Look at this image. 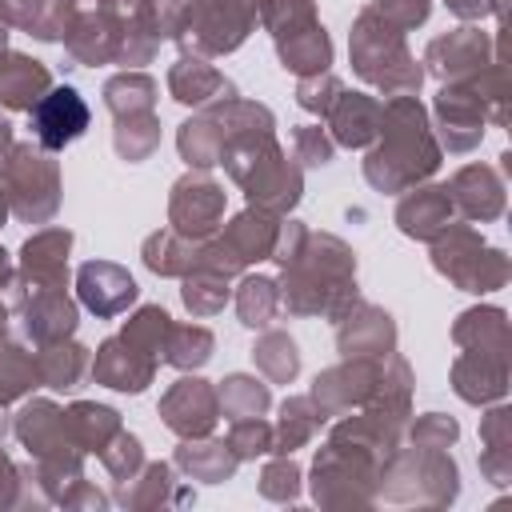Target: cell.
<instances>
[{
    "instance_id": "f35d334b",
    "label": "cell",
    "mask_w": 512,
    "mask_h": 512,
    "mask_svg": "<svg viewBox=\"0 0 512 512\" xmlns=\"http://www.w3.org/2000/svg\"><path fill=\"white\" fill-rule=\"evenodd\" d=\"M228 448L240 456V460H256V456H268L276 452V428L260 416H244V420H232V432H228Z\"/></svg>"
},
{
    "instance_id": "5bb4252c",
    "label": "cell",
    "mask_w": 512,
    "mask_h": 512,
    "mask_svg": "<svg viewBox=\"0 0 512 512\" xmlns=\"http://www.w3.org/2000/svg\"><path fill=\"white\" fill-rule=\"evenodd\" d=\"M156 364L160 360L152 352L136 348L124 336H112V340H104L96 348V356L88 364V376L96 384H104V388H116V392H144L152 384V376H156Z\"/></svg>"
},
{
    "instance_id": "4dcf8cb0",
    "label": "cell",
    "mask_w": 512,
    "mask_h": 512,
    "mask_svg": "<svg viewBox=\"0 0 512 512\" xmlns=\"http://www.w3.org/2000/svg\"><path fill=\"white\" fill-rule=\"evenodd\" d=\"M104 104L108 112L120 120V116H136V112H152L156 104V80L144 76V72H120L104 84Z\"/></svg>"
},
{
    "instance_id": "d590c367",
    "label": "cell",
    "mask_w": 512,
    "mask_h": 512,
    "mask_svg": "<svg viewBox=\"0 0 512 512\" xmlns=\"http://www.w3.org/2000/svg\"><path fill=\"white\" fill-rule=\"evenodd\" d=\"M116 152L124 160H148L160 144V120L156 112H136V116H120L116 120V136H112Z\"/></svg>"
},
{
    "instance_id": "ee69618b",
    "label": "cell",
    "mask_w": 512,
    "mask_h": 512,
    "mask_svg": "<svg viewBox=\"0 0 512 512\" xmlns=\"http://www.w3.org/2000/svg\"><path fill=\"white\" fill-rule=\"evenodd\" d=\"M456 436H460L456 420H448L440 412H428L412 424V448H448Z\"/></svg>"
},
{
    "instance_id": "9c48e42d",
    "label": "cell",
    "mask_w": 512,
    "mask_h": 512,
    "mask_svg": "<svg viewBox=\"0 0 512 512\" xmlns=\"http://www.w3.org/2000/svg\"><path fill=\"white\" fill-rule=\"evenodd\" d=\"M224 216V188L204 176V168H192L184 180H176L172 200H168V228L180 232L184 240H208L216 236Z\"/></svg>"
},
{
    "instance_id": "4316f807",
    "label": "cell",
    "mask_w": 512,
    "mask_h": 512,
    "mask_svg": "<svg viewBox=\"0 0 512 512\" xmlns=\"http://www.w3.org/2000/svg\"><path fill=\"white\" fill-rule=\"evenodd\" d=\"M328 416L316 408L312 396H292L280 404V420L272 424L276 428V452H292L300 448L304 440H312V432L324 424Z\"/></svg>"
},
{
    "instance_id": "3957f363",
    "label": "cell",
    "mask_w": 512,
    "mask_h": 512,
    "mask_svg": "<svg viewBox=\"0 0 512 512\" xmlns=\"http://www.w3.org/2000/svg\"><path fill=\"white\" fill-rule=\"evenodd\" d=\"M452 340L460 356L452 360V388L468 404H488L508 392V320L500 308H468Z\"/></svg>"
},
{
    "instance_id": "d6986e66",
    "label": "cell",
    "mask_w": 512,
    "mask_h": 512,
    "mask_svg": "<svg viewBox=\"0 0 512 512\" xmlns=\"http://www.w3.org/2000/svg\"><path fill=\"white\" fill-rule=\"evenodd\" d=\"M380 116H384V100L368 92H340L336 104L324 112L332 128V144L344 148H368L380 136Z\"/></svg>"
},
{
    "instance_id": "b9f144b4",
    "label": "cell",
    "mask_w": 512,
    "mask_h": 512,
    "mask_svg": "<svg viewBox=\"0 0 512 512\" xmlns=\"http://www.w3.org/2000/svg\"><path fill=\"white\" fill-rule=\"evenodd\" d=\"M344 92V84L332 76V72H316V76H300V84H296V100H300V108H308V112H328L332 104H336V96Z\"/></svg>"
},
{
    "instance_id": "836d02e7",
    "label": "cell",
    "mask_w": 512,
    "mask_h": 512,
    "mask_svg": "<svg viewBox=\"0 0 512 512\" xmlns=\"http://www.w3.org/2000/svg\"><path fill=\"white\" fill-rule=\"evenodd\" d=\"M212 348H216V340H212V332L204 324H172L160 360H168V364H176V368L188 372V368L208 364Z\"/></svg>"
},
{
    "instance_id": "7bdbcfd3",
    "label": "cell",
    "mask_w": 512,
    "mask_h": 512,
    "mask_svg": "<svg viewBox=\"0 0 512 512\" xmlns=\"http://www.w3.org/2000/svg\"><path fill=\"white\" fill-rule=\"evenodd\" d=\"M260 492H264L268 500H296V492H300V468L288 460V452H280V456L264 468Z\"/></svg>"
},
{
    "instance_id": "f907efd6",
    "label": "cell",
    "mask_w": 512,
    "mask_h": 512,
    "mask_svg": "<svg viewBox=\"0 0 512 512\" xmlns=\"http://www.w3.org/2000/svg\"><path fill=\"white\" fill-rule=\"evenodd\" d=\"M488 12L492 16H504V0H488Z\"/></svg>"
},
{
    "instance_id": "ffe728a7",
    "label": "cell",
    "mask_w": 512,
    "mask_h": 512,
    "mask_svg": "<svg viewBox=\"0 0 512 512\" xmlns=\"http://www.w3.org/2000/svg\"><path fill=\"white\" fill-rule=\"evenodd\" d=\"M448 196L456 204V216L464 220H496L504 212V180L496 168L488 164H468L452 176L448 184Z\"/></svg>"
},
{
    "instance_id": "9a60e30c",
    "label": "cell",
    "mask_w": 512,
    "mask_h": 512,
    "mask_svg": "<svg viewBox=\"0 0 512 512\" xmlns=\"http://www.w3.org/2000/svg\"><path fill=\"white\" fill-rule=\"evenodd\" d=\"M16 312L24 332L44 348L56 340H68L76 332V304L68 300L64 288H36V292H16Z\"/></svg>"
},
{
    "instance_id": "db71d44e",
    "label": "cell",
    "mask_w": 512,
    "mask_h": 512,
    "mask_svg": "<svg viewBox=\"0 0 512 512\" xmlns=\"http://www.w3.org/2000/svg\"><path fill=\"white\" fill-rule=\"evenodd\" d=\"M164 4H176V0H164Z\"/></svg>"
},
{
    "instance_id": "8992f818",
    "label": "cell",
    "mask_w": 512,
    "mask_h": 512,
    "mask_svg": "<svg viewBox=\"0 0 512 512\" xmlns=\"http://www.w3.org/2000/svg\"><path fill=\"white\" fill-rule=\"evenodd\" d=\"M260 12L264 0H192L188 8L172 12L168 36H176L192 56H224L244 44Z\"/></svg>"
},
{
    "instance_id": "7402d4cb",
    "label": "cell",
    "mask_w": 512,
    "mask_h": 512,
    "mask_svg": "<svg viewBox=\"0 0 512 512\" xmlns=\"http://www.w3.org/2000/svg\"><path fill=\"white\" fill-rule=\"evenodd\" d=\"M52 88V76L40 60L20 52H0V104L4 108H32Z\"/></svg>"
},
{
    "instance_id": "e0dca14e",
    "label": "cell",
    "mask_w": 512,
    "mask_h": 512,
    "mask_svg": "<svg viewBox=\"0 0 512 512\" xmlns=\"http://www.w3.org/2000/svg\"><path fill=\"white\" fill-rule=\"evenodd\" d=\"M336 344L344 356H388L396 348V324L388 312L352 300L336 320Z\"/></svg>"
},
{
    "instance_id": "8d00e7d4",
    "label": "cell",
    "mask_w": 512,
    "mask_h": 512,
    "mask_svg": "<svg viewBox=\"0 0 512 512\" xmlns=\"http://www.w3.org/2000/svg\"><path fill=\"white\" fill-rule=\"evenodd\" d=\"M224 304H228V276L208 268L184 272V308L192 316H216Z\"/></svg>"
},
{
    "instance_id": "7a4b0ae2",
    "label": "cell",
    "mask_w": 512,
    "mask_h": 512,
    "mask_svg": "<svg viewBox=\"0 0 512 512\" xmlns=\"http://www.w3.org/2000/svg\"><path fill=\"white\" fill-rule=\"evenodd\" d=\"M440 164V144L428 128V112L416 96H388L376 148L364 160V176L380 192H408Z\"/></svg>"
},
{
    "instance_id": "f1b7e54d",
    "label": "cell",
    "mask_w": 512,
    "mask_h": 512,
    "mask_svg": "<svg viewBox=\"0 0 512 512\" xmlns=\"http://www.w3.org/2000/svg\"><path fill=\"white\" fill-rule=\"evenodd\" d=\"M144 264L160 276H184L196 264V240H184L180 232L164 228L144 240Z\"/></svg>"
},
{
    "instance_id": "ab89813d",
    "label": "cell",
    "mask_w": 512,
    "mask_h": 512,
    "mask_svg": "<svg viewBox=\"0 0 512 512\" xmlns=\"http://www.w3.org/2000/svg\"><path fill=\"white\" fill-rule=\"evenodd\" d=\"M100 464L124 484V480H136V472L144 468V448H140V440L136 436H128L124 428L108 440V448L100 452Z\"/></svg>"
},
{
    "instance_id": "f5cc1de1",
    "label": "cell",
    "mask_w": 512,
    "mask_h": 512,
    "mask_svg": "<svg viewBox=\"0 0 512 512\" xmlns=\"http://www.w3.org/2000/svg\"><path fill=\"white\" fill-rule=\"evenodd\" d=\"M4 216H8V196H4V188H0V224H4Z\"/></svg>"
},
{
    "instance_id": "d6a6232c",
    "label": "cell",
    "mask_w": 512,
    "mask_h": 512,
    "mask_svg": "<svg viewBox=\"0 0 512 512\" xmlns=\"http://www.w3.org/2000/svg\"><path fill=\"white\" fill-rule=\"evenodd\" d=\"M216 400H220V412H224L228 420L264 416V412H268V404H272L268 384H264V380H256V376H244V372L228 376V380L216 388Z\"/></svg>"
},
{
    "instance_id": "4fadbf2b",
    "label": "cell",
    "mask_w": 512,
    "mask_h": 512,
    "mask_svg": "<svg viewBox=\"0 0 512 512\" xmlns=\"http://www.w3.org/2000/svg\"><path fill=\"white\" fill-rule=\"evenodd\" d=\"M68 248H72V232L68 228H44V232H36L20 248L16 292L68 288Z\"/></svg>"
},
{
    "instance_id": "e575fe53",
    "label": "cell",
    "mask_w": 512,
    "mask_h": 512,
    "mask_svg": "<svg viewBox=\"0 0 512 512\" xmlns=\"http://www.w3.org/2000/svg\"><path fill=\"white\" fill-rule=\"evenodd\" d=\"M36 384H40L36 356L0 340V408L12 404V400H20V396H28Z\"/></svg>"
},
{
    "instance_id": "2e32d148",
    "label": "cell",
    "mask_w": 512,
    "mask_h": 512,
    "mask_svg": "<svg viewBox=\"0 0 512 512\" xmlns=\"http://www.w3.org/2000/svg\"><path fill=\"white\" fill-rule=\"evenodd\" d=\"M76 288H80V304H84L88 312H96L100 320L120 316V312H124L128 304H136V296H140L136 280H132L120 264H112V260H88V264L76 272Z\"/></svg>"
},
{
    "instance_id": "1f68e13d",
    "label": "cell",
    "mask_w": 512,
    "mask_h": 512,
    "mask_svg": "<svg viewBox=\"0 0 512 512\" xmlns=\"http://www.w3.org/2000/svg\"><path fill=\"white\" fill-rule=\"evenodd\" d=\"M236 312L248 328H268L280 316V288L268 276H244L236 288Z\"/></svg>"
},
{
    "instance_id": "5b68a950",
    "label": "cell",
    "mask_w": 512,
    "mask_h": 512,
    "mask_svg": "<svg viewBox=\"0 0 512 512\" xmlns=\"http://www.w3.org/2000/svg\"><path fill=\"white\" fill-rule=\"evenodd\" d=\"M352 68L364 84L380 88L384 96H416L424 68L412 60L404 32L396 24H388L376 8H364L352 24Z\"/></svg>"
},
{
    "instance_id": "d4e9b609",
    "label": "cell",
    "mask_w": 512,
    "mask_h": 512,
    "mask_svg": "<svg viewBox=\"0 0 512 512\" xmlns=\"http://www.w3.org/2000/svg\"><path fill=\"white\" fill-rule=\"evenodd\" d=\"M176 464L192 476V480H208V484H220V480H228L232 472H236V464H240V456L228 448V440L220 444V440H184L180 448H176Z\"/></svg>"
},
{
    "instance_id": "484cf974",
    "label": "cell",
    "mask_w": 512,
    "mask_h": 512,
    "mask_svg": "<svg viewBox=\"0 0 512 512\" xmlns=\"http://www.w3.org/2000/svg\"><path fill=\"white\" fill-rule=\"evenodd\" d=\"M64 416H68V428H72V440L80 444V452H96L100 456L108 448V440L120 432V416L112 408H104V404L80 400V404L64 408Z\"/></svg>"
},
{
    "instance_id": "ac0fdd59",
    "label": "cell",
    "mask_w": 512,
    "mask_h": 512,
    "mask_svg": "<svg viewBox=\"0 0 512 512\" xmlns=\"http://www.w3.org/2000/svg\"><path fill=\"white\" fill-rule=\"evenodd\" d=\"M396 224L412 240H436L448 224H456V204L448 196V184L408 188L404 200L396 204Z\"/></svg>"
},
{
    "instance_id": "f6af8a7d",
    "label": "cell",
    "mask_w": 512,
    "mask_h": 512,
    "mask_svg": "<svg viewBox=\"0 0 512 512\" xmlns=\"http://www.w3.org/2000/svg\"><path fill=\"white\" fill-rule=\"evenodd\" d=\"M388 24H396L400 32H408V28H416V24H424L428 20V0H376L372 4Z\"/></svg>"
},
{
    "instance_id": "8fae6325",
    "label": "cell",
    "mask_w": 512,
    "mask_h": 512,
    "mask_svg": "<svg viewBox=\"0 0 512 512\" xmlns=\"http://www.w3.org/2000/svg\"><path fill=\"white\" fill-rule=\"evenodd\" d=\"M160 416L164 424L180 436V440H200L216 428L220 420V400H216V388L200 376H180L164 400H160Z\"/></svg>"
},
{
    "instance_id": "7c38bea8",
    "label": "cell",
    "mask_w": 512,
    "mask_h": 512,
    "mask_svg": "<svg viewBox=\"0 0 512 512\" xmlns=\"http://www.w3.org/2000/svg\"><path fill=\"white\" fill-rule=\"evenodd\" d=\"M500 52L492 48L488 32L480 28H456L448 36H436L424 52V64L448 84V80H468L476 72H484L488 64H496Z\"/></svg>"
},
{
    "instance_id": "52a82bcc",
    "label": "cell",
    "mask_w": 512,
    "mask_h": 512,
    "mask_svg": "<svg viewBox=\"0 0 512 512\" xmlns=\"http://www.w3.org/2000/svg\"><path fill=\"white\" fill-rule=\"evenodd\" d=\"M0 188L16 220L44 224L60 204V168L40 144H12L0 160Z\"/></svg>"
},
{
    "instance_id": "60d3db41",
    "label": "cell",
    "mask_w": 512,
    "mask_h": 512,
    "mask_svg": "<svg viewBox=\"0 0 512 512\" xmlns=\"http://www.w3.org/2000/svg\"><path fill=\"white\" fill-rule=\"evenodd\" d=\"M332 152H336V144H332V136L324 132V128H316V124H300L296 132H292V160H300V168H324L328 160H332Z\"/></svg>"
},
{
    "instance_id": "c3c4849f",
    "label": "cell",
    "mask_w": 512,
    "mask_h": 512,
    "mask_svg": "<svg viewBox=\"0 0 512 512\" xmlns=\"http://www.w3.org/2000/svg\"><path fill=\"white\" fill-rule=\"evenodd\" d=\"M16 280V272H12V260H8V252L0 248V288H8Z\"/></svg>"
},
{
    "instance_id": "cb8c5ba5",
    "label": "cell",
    "mask_w": 512,
    "mask_h": 512,
    "mask_svg": "<svg viewBox=\"0 0 512 512\" xmlns=\"http://www.w3.org/2000/svg\"><path fill=\"white\" fill-rule=\"evenodd\" d=\"M276 52H280V64L296 76H316V72H328V64H332V40L320 20L276 40Z\"/></svg>"
},
{
    "instance_id": "7dc6e473",
    "label": "cell",
    "mask_w": 512,
    "mask_h": 512,
    "mask_svg": "<svg viewBox=\"0 0 512 512\" xmlns=\"http://www.w3.org/2000/svg\"><path fill=\"white\" fill-rule=\"evenodd\" d=\"M456 16H464V20H476V16H484L488 12V0H444Z\"/></svg>"
},
{
    "instance_id": "277c9868",
    "label": "cell",
    "mask_w": 512,
    "mask_h": 512,
    "mask_svg": "<svg viewBox=\"0 0 512 512\" xmlns=\"http://www.w3.org/2000/svg\"><path fill=\"white\" fill-rule=\"evenodd\" d=\"M220 164L244 188L252 208H264L272 216H288V208H296V200H300V164H292L284 156V148L276 144L272 132H252V136L232 140L220 152Z\"/></svg>"
},
{
    "instance_id": "681fc988",
    "label": "cell",
    "mask_w": 512,
    "mask_h": 512,
    "mask_svg": "<svg viewBox=\"0 0 512 512\" xmlns=\"http://www.w3.org/2000/svg\"><path fill=\"white\" fill-rule=\"evenodd\" d=\"M12 148V124L0 116V160H4V152Z\"/></svg>"
},
{
    "instance_id": "6da1fadb",
    "label": "cell",
    "mask_w": 512,
    "mask_h": 512,
    "mask_svg": "<svg viewBox=\"0 0 512 512\" xmlns=\"http://www.w3.org/2000/svg\"><path fill=\"white\" fill-rule=\"evenodd\" d=\"M280 312L340 320L356 300V256L328 232H308L288 264H280Z\"/></svg>"
},
{
    "instance_id": "f546056e",
    "label": "cell",
    "mask_w": 512,
    "mask_h": 512,
    "mask_svg": "<svg viewBox=\"0 0 512 512\" xmlns=\"http://www.w3.org/2000/svg\"><path fill=\"white\" fill-rule=\"evenodd\" d=\"M252 360H256V368H260L272 384H288V380H296V372H300V352H296L292 336L280 332V328H264V336H260L256 348H252Z\"/></svg>"
},
{
    "instance_id": "30bf717a",
    "label": "cell",
    "mask_w": 512,
    "mask_h": 512,
    "mask_svg": "<svg viewBox=\"0 0 512 512\" xmlns=\"http://www.w3.org/2000/svg\"><path fill=\"white\" fill-rule=\"evenodd\" d=\"M28 116H32V136H36V144L44 148V152H60V148H68L72 140H80L84 136V128H88V104H84V96L76 92V88H48L32 108H28Z\"/></svg>"
},
{
    "instance_id": "44dd1931",
    "label": "cell",
    "mask_w": 512,
    "mask_h": 512,
    "mask_svg": "<svg viewBox=\"0 0 512 512\" xmlns=\"http://www.w3.org/2000/svg\"><path fill=\"white\" fill-rule=\"evenodd\" d=\"M168 92L180 100V104H192V108H208L212 100H228L236 96V88L204 60V56H180L168 72Z\"/></svg>"
},
{
    "instance_id": "603a6c76",
    "label": "cell",
    "mask_w": 512,
    "mask_h": 512,
    "mask_svg": "<svg viewBox=\"0 0 512 512\" xmlns=\"http://www.w3.org/2000/svg\"><path fill=\"white\" fill-rule=\"evenodd\" d=\"M88 364H92L88 348L76 344L72 336H68V340H56V344H44V348L36 352L40 384L52 388V392H68V388H76V384L88 376Z\"/></svg>"
},
{
    "instance_id": "816d5d0a",
    "label": "cell",
    "mask_w": 512,
    "mask_h": 512,
    "mask_svg": "<svg viewBox=\"0 0 512 512\" xmlns=\"http://www.w3.org/2000/svg\"><path fill=\"white\" fill-rule=\"evenodd\" d=\"M4 332H8V308L0 304V340H4Z\"/></svg>"
},
{
    "instance_id": "bcb514c9",
    "label": "cell",
    "mask_w": 512,
    "mask_h": 512,
    "mask_svg": "<svg viewBox=\"0 0 512 512\" xmlns=\"http://www.w3.org/2000/svg\"><path fill=\"white\" fill-rule=\"evenodd\" d=\"M12 488H16V468H12L8 456L0 452V504H12V500H16Z\"/></svg>"
},
{
    "instance_id": "74e56055",
    "label": "cell",
    "mask_w": 512,
    "mask_h": 512,
    "mask_svg": "<svg viewBox=\"0 0 512 512\" xmlns=\"http://www.w3.org/2000/svg\"><path fill=\"white\" fill-rule=\"evenodd\" d=\"M168 328H172V316H168L164 308H156V304H144V308L120 328V336L132 340L136 348H144V352H152V356L160 360L164 340H168Z\"/></svg>"
},
{
    "instance_id": "ba28073f",
    "label": "cell",
    "mask_w": 512,
    "mask_h": 512,
    "mask_svg": "<svg viewBox=\"0 0 512 512\" xmlns=\"http://www.w3.org/2000/svg\"><path fill=\"white\" fill-rule=\"evenodd\" d=\"M432 264L440 276H448L460 292H496L508 284V256L492 244L472 224H448L432 240Z\"/></svg>"
},
{
    "instance_id": "83f0119b",
    "label": "cell",
    "mask_w": 512,
    "mask_h": 512,
    "mask_svg": "<svg viewBox=\"0 0 512 512\" xmlns=\"http://www.w3.org/2000/svg\"><path fill=\"white\" fill-rule=\"evenodd\" d=\"M480 436H484V456H480V468L488 472L492 484H508V468H512V416L508 408H492L480 424Z\"/></svg>"
}]
</instances>
